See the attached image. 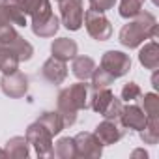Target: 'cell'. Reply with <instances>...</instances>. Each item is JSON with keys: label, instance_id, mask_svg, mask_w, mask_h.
Listing matches in <instances>:
<instances>
[{"label": "cell", "instance_id": "6da1fadb", "mask_svg": "<svg viewBox=\"0 0 159 159\" xmlns=\"http://www.w3.org/2000/svg\"><path fill=\"white\" fill-rule=\"evenodd\" d=\"M90 107V84L86 81L75 83L58 94V112L64 118V125L69 127L77 122V112Z\"/></svg>", "mask_w": 159, "mask_h": 159}, {"label": "cell", "instance_id": "7a4b0ae2", "mask_svg": "<svg viewBox=\"0 0 159 159\" xmlns=\"http://www.w3.org/2000/svg\"><path fill=\"white\" fill-rule=\"evenodd\" d=\"M155 38H157V21L150 11L144 10L137 17L129 19V23L124 25L118 34V41L125 49H137L146 39H155Z\"/></svg>", "mask_w": 159, "mask_h": 159}, {"label": "cell", "instance_id": "3957f363", "mask_svg": "<svg viewBox=\"0 0 159 159\" xmlns=\"http://www.w3.org/2000/svg\"><path fill=\"white\" fill-rule=\"evenodd\" d=\"M26 140L36 150L38 157H52V135L45 125L39 122H34L26 127Z\"/></svg>", "mask_w": 159, "mask_h": 159}, {"label": "cell", "instance_id": "277c9868", "mask_svg": "<svg viewBox=\"0 0 159 159\" xmlns=\"http://www.w3.org/2000/svg\"><path fill=\"white\" fill-rule=\"evenodd\" d=\"M83 25L86 26V32L90 38H94L96 41H107L112 36V26L111 21L105 17V13L96 11V10H88L84 13V21Z\"/></svg>", "mask_w": 159, "mask_h": 159}, {"label": "cell", "instance_id": "5b68a950", "mask_svg": "<svg viewBox=\"0 0 159 159\" xmlns=\"http://www.w3.org/2000/svg\"><path fill=\"white\" fill-rule=\"evenodd\" d=\"M0 45H4V47H10L21 62H26L32 58L34 54V47L13 28V26H8L4 30H0Z\"/></svg>", "mask_w": 159, "mask_h": 159}, {"label": "cell", "instance_id": "8992f818", "mask_svg": "<svg viewBox=\"0 0 159 159\" xmlns=\"http://www.w3.org/2000/svg\"><path fill=\"white\" fill-rule=\"evenodd\" d=\"M60 21L71 32L81 30L83 21H84L83 0H62L60 2Z\"/></svg>", "mask_w": 159, "mask_h": 159}, {"label": "cell", "instance_id": "52a82bcc", "mask_svg": "<svg viewBox=\"0 0 159 159\" xmlns=\"http://www.w3.org/2000/svg\"><path fill=\"white\" fill-rule=\"evenodd\" d=\"M107 73H111L114 79H120L124 75L129 73L131 69V58L129 54L122 52V51H107L101 56V66Z\"/></svg>", "mask_w": 159, "mask_h": 159}, {"label": "cell", "instance_id": "ba28073f", "mask_svg": "<svg viewBox=\"0 0 159 159\" xmlns=\"http://www.w3.org/2000/svg\"><path fill=\"white\" fill-rule=\"evenodd\" d=\"M75 142V152L77 157H84V159H98L103 153V144L99 142V139L94 133L83 131L73 137Z\"/></svg>", "mask_w": 159, "mask_h": 159}, {"label": "cell", "instance_id": "9c48e42d", "mask_svg": "<svg viewBox=\"0 0 159 159\" xmlns=\"http://www.w3.org/2000/svg\"><path fill=\"white\" fill-rule=\"evenodd\" d=\"M0 88L8 98H23L28 92V77L23 71H13V73H6L0 79Z\"/></svg>", "mask_w": 159, "mask_h": 159}, {"label": "cell", "instance_id": "30bf717a", "mask_svg": "<svg viewBox=\"0 0 159 159\" xmlns=\"http://www.w3.org/2000/svg\"><path fill=\"white\" fill-rule=\"evenodd\" d=\"M94 135L99 139V142H101L103 146H111V144H116L118 140L124 139L125 129L122 127V124H120L118 120H107V118H105V120L96 127Z\"/></svg>", "mask_w": 159, "mask_h": 159}, {"label": "cell", "instance_id": "8fae6325", "mask_svg": "<svg viewBox=\"0 0 159 159\" xmlns=\"http://www.w3.org/2000/svg\"><path fill=\"white\" fill-rule=\"evenodd\" d=\"M26 17L32 19L30 25H39L47 21L52 15V8L49 0H23V4L19 8Z\"/></svg>", "mask_w": 159, "mask_h": 159}, {"label": "cell", "instance_id": "7c38bea8", "mask_svg": "<svg viewBox=\"0 0 159 159\" xmlns=\"http://www.w3.org/2000/svg\"><path fill=\"white\" fill-rule=\"evenodd\" d=\"M118 122L122 124V127H124V129H133V131H140V129H142V127L146 125L148 118H146L144 111L140 109V105L129 103V105H125V107L122 109V114H120Z\"/></svg>", "mask_w": 159, "mask_h": 159}, {"label": "cell", "instance_id": "4fadbf2b", "mask_svg": "<svg viewBox=\"0 0 159 159\" xmlns=\"http://www.w3.org/2000/svg\"><path fill=\"white\" fill-rule=\"evenodd\" d=\"M41 77L51 84H62L66 81V77H67L66 62H62V60H58L54 56L47 58L43 62V66H41Z\"/></svg>", "mask_w": 159, "mask_h": 159}, {"label": "cell", "instance_id": "5bb4252c", "mask_svg": "<svg viewBox=\"0 0 159 159\" xmlns=\"http://www.w3.org/2000/svg\"><path fill=\"white\" fill-rule=\"evenodd\" d=\"M30 155V144L26 137H13L6 142L4 148H0V157L10 159H26Z\"/></svg>", "mask_w": 159, "mask_h": 159}, {"label": "cell", "instance_id": "9a60e30c", "mask_svg": "<svg viewBox=\"0 0 159 159\" xmlns=\"http://www.w3.org/2000/svg\"><path fill=\"white\" fill-rule=\"evenodd\" d=\"M77 51H79L77 43H75L73 39H69V38H58V39H54V41L51 43V52H52V56L58 58V60H62V62L73 60V58L77 56Z\"/></svg>", "mask_w": 159, "mask_h": 159}, {"label": "cell", "instance_id": "2e32d148", "mask_svg": "<svg viewBox=\"0 0 159 159\" xmlns=\"http://www.w3.org/2000/svg\"><path fill=\"white\" fill-rule=\"evenodd\" d=\"M114 94L111 92L109 86L105 88H90V107L98 112V114H105V111L109 109V105L112 103Z\"/></svg>", "mask_w": 159, "mask_h": 159}, {"label": "cell", "instance_id": "e0dca14e", "mask_svg": "<svg viewBox=\"0 0 159 159\" xmlns=\"http://www.w3.org/2000/svg\"><path fill=\"white\" fill-rule=\"evenodd\" d=\"M139 62L146 69H157L159 67V45L155 39L144 43V47L139 51Z\"/></svg>", "mask_w": 159, "mask_h": 159}, {"label": "cell", "instance_id": "ac0fdd59", "mask_svg": "<svg viewBox=\"0 0 159 159\" xmlns=\"http://www.w3.org/2000/svg\"><path fill=\"white\" fill-rule=\"evenodd\" d=\"M94 69H96L94 58H90L86 54H81V56L73 58L71 71H73V75L79 79V81H88V79L92 77V73H94Z\"/></svg>", "mask_w": 159, "mask_h": 159}, {"label": "cell", "instance_id": "d6986e66", "mask_svg": "<svg viewBox=\"0 0 159 159\" xmlns=\"http://www.w3.org/2000/svg\"><path fill=\"white\" fill-rule=\"evenodd\" d=\"M36 122H39L41 125H45L52 137L58 135V133L66 127V125H64V118H62V114H60L58 111H45V112L39 114V118H38Z\"/></svg>", "mask_w": 159, "mask_h": 159}, {"label": "cell", "instance_id": "ffe728a7", "mask_svg": "<svg viewBox=\"0 0 159 159\" xmlns=\"http://www.w3.org/2000/svg\"><path fill=\"white\" fill-rule=\"evenodd\" d=\"M52 157H58V159H73V157H77L73 139L71 137L58 139V142L52 144Z\"/></svg>", "mask_w": 159, "mask_h": 159}, {"label": "cell", "instance_id": "44dd1931", "mask_svg": "<svg viewBox=\"0 0 159 159\" xmlns=\"http://www.w3.org/2000/svg\"><path fill=\"white\" fill-rule=\"evenodd\" d=\"M30 26H32V32L39 38H54V34L60 28V19L52 13L47 21H43L39 25H30Z\"/></svg>", "mask_w": 159, "mask_h": 159}, {"label": "cell", "instance_id": "7402d4cb", "mask_svg": "<svg viewBox=\"0 0 159 159\" xmlns=\"http://www.w3.org/2000/svg\"><path fill=\"white\" fill-rule=\"evenodd\" d=\"M140 109L144 111L146 118H159V96L155 92L140 96Z\"/></svg>", "mask_w": 159, "mask_h": 159}, {"label": "cell", "instance_id": "603a6c76", "mask_svg": "<svg viewBox=\"0 0 159 159\" xmlns=\"http://www.w3.org/2000/svg\"><path fill=\"white\" fill-rule=\"evenodd\" d=\"M144 144H157L159 140V118H148L146 125L139 131Z\"/></svg>", "mask_w": 159, "mask_h": 159}, {"label": "cell", "instance_id": "cb8c5ba5", "mask_svg": "<svg viewBox=\"0 0 159 159\" xmlns=\"http://www.w3.org/2000/svg\"><path fill=\"white\" fill-rule=\"evenodd\" d=\"M144 2H146V0H120V8H118L120 17H124L127 21L133 19V17H137L142 11Z\"/></svg>", "mask_w": 159, "mask_h": 159}, {"label": "cell", "instance_id": "d4e9b609", "mask_svg": "<svg viewBox=\"0 0 159 159\" xmlns=\"http://www.w3.org/2000/svg\"><path fill=\"white\" fill-rule=\"evenodd\" d=\"M90 81H92L90 88H105V86H111L114 83V77L111 73H107L103 67H96L92 77H90Z\"/></svg>", "mask_w": 159, "mask_h": 159}, {"label": "cell", "instance_id": "484cf974", "mask_svg": "<svg viewBox=\"0 0 159 159\" xmlns=\"http://www.w3.org/2000/svg\"><path fill=\"white\" fill-rule=\"evenodd\" d=\"M140 96H142V90H140V86H139L137 83H127V84H124V88H122V101H125V103H135V101L140 99Z\"/></svg>", "mask_w": 159, "mask_h": 159}, {"label": "cell", "instance_id": "4316f807", "mask_svg": "<svg viewBox=\"0 0 159 159\" xmlns=\"http://www.w3.org/2000/svg\"><path fill=\"white\" fill-rule=\"evenodd\" d=\"M13 26L11 23V6L8 0H0V30Z\"/></svg>", "mask_w": 159, "mask_h": 159}, {"label": "cell", "instance_id": "83f0119b", "mask_svg": "<svg viewBox=\"0 0 159 159\" xmlns=\"http://www.w3.org/2000/svg\"><path fill=\"white\" fill-rule=\"evenodd\" d=\"M122 109H124L122 99H118V98L114 96V99H112V103L109 105V109L105 111L103 118H107V120H118V118H120V114H122Z\"/></svg>", "mask_w": 159, "mask_h": 159}, {"label": "cell", "instance_id": "f1b7e54d", "mask_svg": "<svg viewBox=\"0 0 159 159\" xmlns=\"http://www.w3.org/2000/svg\"><path fill=\"white\" fill-rule=\"evenodd\" d=\"M88 2H90V10H96V11L105 13V11H109V10L114 8L116 0H88Z\"/></svg>", "mask_w": 159, "mask_h": 159}, {"label": "cell", "instance_id": "f546056e", "mask_svg": "<svg viewBox=\"0 0 159 159\" xmlns=\"http://www.w3.org/2000/svg\"><path fill=\"white\" fill-rule=\"evenodd\" d=\"M139 155H142V157H148V153H146L144 150H135V152L131 153V157H139Z\"/></svg>", "mask_w": 159, "mask_h": 159}, {"label": "cell", "instance_id": "4dcf8cb0", "mask_svg": "<svg viewBox=\"0 0 159 159\" xmlns=\"http://www.w3.org/2000/svg\"><path fill=\"white\" fill-rule=\"evenodd\" d=\"M56 2H62V0H56Z\"/></svg>", "mask_w": 159, "mask_h": 159}]
</instances>
